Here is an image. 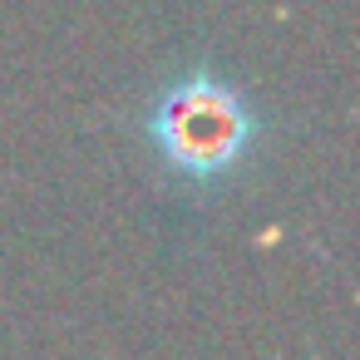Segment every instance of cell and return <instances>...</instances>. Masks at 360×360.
I'll list each match as a JSON object with an SVG mask.
<instances>
[{
	"mask_svg": "<svg viewBox=\"0 0 360 360\" xmlns=\"http://www.w3.org/2000/svg\"><path fill=\"white\" fill-rule=\"evenodd\" d=\"M168 124H173V143L193 158H202V143L207 148H232V139H237V109L222 94H207V89L183 94L173 104Z\"/></svg>",
	"mask_w": 360,
	"mask_h": 360,
	"instance_id": "1",
	"label": "cell"
}]
</instances>
